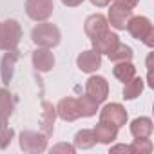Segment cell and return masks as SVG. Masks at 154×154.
<instances>
[{
    "label": "cell",
    "instance_id": "obj_2",
    "mask_svg": "<svg viewBox=\"0 0 154 154\" xmlns=\"http://www.w3.org/2000/svg\"><path fill=\"white\" fill-rule=\"evenodd\" d=\"M31 40L38 47L51 49V47H54V45L60 44V31L53 24H38L31 31Z\"/></svg>",
    "mask_w": 154,
    "mask_h": 154
},
{
    "label": "cell",
    "instance_id": "obj_13",
    "mask_svg": "<svg viewBox=\"0 0 154 154\" xmlns=\"http://www.w3.org/2000/svg\"><path fill=\"white\" fill-rule=\"evenodd\" d=\"M94 136H96V141L100 143H105V145H111L116 138H118V127L109 123V122H102L94 127Z\"/></svg>",
    "mask_w": 154,
    "mask_h": 154
},
{
    "label": "cell",
    "instance_id": "obj_20",
    "mask_svg": "<svg viewBox=\"0 0 154 154\" xmlns=\"http://www.w3.org/2000/svg\"><path fill=\"white\" fill-rule=\"evenodd\" d=\"M94 143H96L94 131L84 129V131H78L74 136V149H91L94 147Z\"/></svg>",
    "mask_w": 154,
    "mask_h": 154
},
{
    "label": "cell",
    "instance_id": "obj_18",
    "mask_svg": "<svg viewBox=\"0 0 154 154\" xmlns=\"http://www.w3.org/2000/svg\"><path fill=\"white\" fill-rule=\"evenodd\" d=\"M13 105L15 102L11 98V93L6 89H0V123H8V118L13 112Z\"/></svg>",
    "mask_w": 154,
    "mask_h": 154
},
{
    "label": "cell",
    "instance_id": "obj_21",
    "mask_svg": "<svg viewBox=\"0 0 154 154\" xmlns=\"http://www.w3.org/2000/svg\"><path fill=\"white\" fill-rule=\"evenodd\" d=\"M132 58V49L125 44H118L111 53H109V60L118 63V62H131Z\"/></svg>",
    "mask_w": 154,
    "mask_h": 154
},
{
    "label": "cell",
    "instance_id": "obj_29",
    "mask_svg": "<svg viewBox=\"0 0 154 154\" xmlns=\"http://www.w3.org/2000/svg\"><path fill=\"white\" fill-rule=\"evenodd\" d=\"M84 2V0H62V4L67 6V8H76V6H80Z\"/></svg>",
    "mask_w": 154,
    "mask_h": 154
},
{
    "label": "cell",
    "instance_id": "obj_28",
    "mask_svg": "<svg viewBox=\"0 0 154 154\" xmlns=\"http://www.w3.org/2000/svg\"><path fill=\"white\" fill-rule=\"evenodd\" d=\"M116 2H120V4H123L125 8L132 9V8H136V6H138V2H140V0H116Z\"/></svg>",
    "mask_w": 154,
    "mask_h": 154
},
{
    "label": "cell",
    "instance_id": "obj_22",
    "mask_svg": "<svg viewBox=\"0 0 154 154\" xmlns=\"http://www.w3.org/2000/svg\"><path fill=\"white\" fill-rule=\"evenodd\" d=\"M141 91H143V80L134 76V78L129 80V82L125 84V87H123V98H125V100H134V98L140 96Z\"/></svg>",
    "mask_w": 154,
    "mask_h": 154
},
{
    "label": "cell",
    "instance_id": "obj_12",
    "mask_svg": "<svg viewBox=\"0 0 154 154\" xmlns=\"http://www.w3.org/2000/svg\"><path fill=\"white\" fill-rule=\"evenodd\" d=\"M33 65H35V69L40 71V72L51 71L53 65H54V56H53V53H51L49 49H45V47L36 49V51L33 53Z\"/></svg>",
    "mask_w": 154,
    "mask_h": 154
},
{
    "label": "cell",
    "instance_id": "obj_4",
    "mask_svg": "<svg viewBox=\"0 0 154 154\" xmlns=\"http://www.w3.org/2000/svg\"><path fill=\"white\" fill-rule=\"evenodd\" d=\"M20 149L24 152H44L47 149V136L35 131H24L20 134Z\"/></svg>",
    "mask_w": 154,
    "mask_h": 154
},
{
    "label": "cell",
    "instance_id": "obj_19",
    "mask_svg": "<svg viewBox=\"0 0 154 154\" xmlns=\"http://www.w3.org/2000/svg\"><path fill=\"white\" fill-rule=\"evenodd\" d=\"M112 72H114V76H116L120 82L127 84L129 80H132L134 76H136V67H134L131 62H118V63L114 65Z\"/></svg>",
    "mask_w": 154,
    "mask_h": 154
},
{
    "label": "cell",
    "instance_id": "obj_30",
    "mask_svg": "<svg viewBox=\"0 0 154 154\" xmlns=\"http://www.w3.org/2000/svg\"><path fill=\"white\" fill-rule=\"evenodd\" d=\"M91 2H93V6H96V8H105V6L111 4V0H91Z\"/></svg>",
    "mask_w": 154,
    "mask_h": 154
},
{
    "label": "cell",
    "instance_id": "obj_7",
    "mask_svg": "<svg viewBox=\"0 0 154 154\" xmlns=\"http://www.w3.org/2000/svg\"><path fill=\"white\" fill-rule=\"evenodd\" d=\"M100 120L102 122H109V123H112V125H116L120 129L127 122V111L120 103H107L100 111Z\"/></svg>",
    "mask_w": 154,
    "mask_h": 154
},
{
    "label": "cell",
    "instance_id": "obj_6",
    "mask_svg": "<svg viewBox=\"0 0 154 154\" xmlns=\"http://www.w3.org/2000/svg\"><path fill=\"white\" fill-rule=\"evenodd\" d=\"M107 93H109V85H107V80L103 78V76H91V78L87 80L85 94H87L94 103L105 102Z\"/></svg>",
    "mask_w": 154,
    "mask_h": 154
},
{
    "label": "cell",
    "instance_id": "obj_26",
    "mask_svg": "<svg viewBox=\"0 0 154 154\" xmlns=\"http://www.w3.org/2000/svg\"><path fill=\"white\" fill-rule=\"evenodd\" d=\"M74 145H67V143H58V145H54L53 149H51V152H65V154H74Z\"/></svg>",
    "mask_w": 154,
    "mask_h": 154
},
{
    "label": "cell",
    "instance_id": "obj_5",
    "mask_svg": "<svg viewBox=\"0 0 154 154\" xmlns=\"http://www.w3.org/2000/svg\"><path fill=\"white\" fill-rule=\"evenodd\" d=\"M54 6H53V0H27L26 2V13L29 18L42 22L47 20L53 13Z\"/></svg>",
    "mask_w": 154,
    "mask_h": 154
},
{
    "label": "cell",
    "instance_id": "obj_10",
    "mask_svg": "<svg viewBox=\"0 0 154 154\" xmlns=\"http://www.w3.org/2000/svg\"><path fill=\"white\" fill-rule=\"evenodd\" d=\"M56 114L65 120V122H74L76 118H80V105H78V100L74 98H62L56 105Z\"/></svg>",
    "mask_w": 154,
    "mask_h": 154
},
{
    "label": "cell",
    "instance_id": "obj_1",
    "mask_svg": "<svg viewBox=\"0 0 154 154\" xmlns=\"http://www.w3.org/2000/svg\"><path fill=\"white\" fill-rule=\"evenodd\" d=\"M125 29L131 33L132 38L136 40H141L143 44H147L149 47L154 45V29H152V24L147 17H131Z\"/></svg>",
    "mask_w": 154,
    "mask_h": 154
},
{
    "label": "cell",
    "instance_id": "obj_17",
    "mask_svg": "<svg viewBox=\"0 0 154 154\" xmlns=\"http://www.w3.org/2000/svg\"><path fill=\"white\" fill-rule=\"evenodd\" d=\"M107 18L103 17V15H91L87 20H85V35L87 36H96V35H100V33H103V31H107Z\"/></svg>",
    "mask_w": 154,
    "mask_h": 154
},
{
    "label": "cell",
    "instance_id": "obj_25",
    "mask_svg": "<svg viewBox=\"0 0 154 154\" xmlns=\"http://www.w3.org/2000/svg\"><path fill=\"white\" fill-rule=\"evenodd\" d=\"M13 136H15V131L9 129L8 123H0V149H8Z\"/></svg>",
    "mask_w": 154,
    "mask_h": 154
},
{
    "label": "cell",
    "instance_id": "obj_23",
    "mask_svg": "<svg viewBox=\"0 0 154 154\" xmlns=\"http://www.w3.org/2000/svg\"><path fill=\"white\" fill-rule=\"evenodd\" d=\"M78 105H80V114H82V116H94L96 111H98V109H96L98 103H94L87 94L78 98Z\"/></svg>",
    "mask_w": 154,
    "mask_h": 154
},
{
    "label": "cell",
    "instance_id": "obj_14",
    "mask_svg": "<svg viewBox=\"0 0 154 154\" xmlns=\"http://www.w3.org/2000/svg\"><path fill=\"white\" fill-rule=\"evenodd\" d=\"M131 134L136 140L150 138V134H152V120L147 118V116H141V118L132 120V123H131Z\"/></svg>",
    "mask_w": 154,
    "mask_h": 154
},
{
    "label": "cell",
    "instance_id": "obj_3",
    "mask_svg": "<svg viewBox=\"0 0 154 154\" xmlns=\"http://www.w3.org/2000/svg\"><path fill=\"white\" fill-rule=\"evenodd\" d=\"M20 36H22V31L17 20L0 22V49H4V51L17 49Z\"/></svg>",
    "mask_w": 154,
    "mask_h": 154
},
{
    "label": "cell",
    "instance_id": "obj_15",
    "mask_svg": "<svg viewBox=\"0 0 154 154\" xmlns=\"http://www.w3.org/2000/svg\"><path fill=\"white\" fill-rule=\"evenodd\" d=\"M54 118H56V109L49 103V102H44L42 103V116H40V125H42V131L44 134L49 138L53 134V125H54Z\"/></svg>",
    "mask_w": 154,
    "mask_h": 154
},
{
    "label": "cell",
    "instance_id": "obj_11",
    "mask_svg": "<svg viewBox=\"0 0 154 154\" xmlns=\"http://www.w3.org/2000/svg\"><path fill=\"white\" fill-rule=\"evenodd\" d=\"M76 63H78L80 71H84V72H94V71H98L102 67V54L96 53L94 49L84 51V53H80L78 58H76Z\"/></svg>",
    "mask_w": 154,
    "mask_h": 154
},
{
    "label": "cell",
    "instance_id": "obj_8",
    "mask_svg": "<svg viewBox=\"0 0 154 154\" xmlns=\"http://www.w3.org/2000/svg\"><path fill=\"white\" fill-rule=\"evenodd\" d=\"M131 17H132V9L125 8L123 4H120V2L114 0V4L109 9V22H111V26L114 29L122 31V29H125V26H127Z\"/></svg>",
    "mask_w": 154,
    "mask_h": 154
},
{
    "label": "cell",
    "instance_id": "obj_27",
    "mask_svg": "<svg viewBox=\"0 0 154 154\" xmlns=\"http://www.w3.org/2000/svg\"><path fill=\"white\" fill-rule=\"evenodd\" d=\"M111 152H131V145H114L111 147Z\"/></svg>",
    "mask_w": 154,
    "mask_h": 154
},
{
    "label": "cell",
    "instance_id": "obj_24",
    "mask_svg": "<svg viewBox=\"0 0 154 154\" xmlns=\"http://www.w3.org/2000/svg\"><path fill=\"white\" fill-rule=\"evenodd\" d=\"M149 152H152V141L149 138L134 140V143L131 145V154H149Z\"/></svg>",
    "mask_w": 154,
    "mask_h": 154
},
{
    "label": "cell",
    "instance_id": "obj_9",
    "mask_svg": "<svg viewBox=\"0 0 154 154\" xmlns=\"http://www.w3.org/2000/svg\"><path fill=\"white\" fill-rule=\"evenodd\" d=\"M93 40V49L96 51V53H100V54H103V53H111L118 44H120V38H118V35H114V33H111L109 29L107 31H103V33H100V35H96V36H93L91 38Z\"/></svg>",
    "mask_w": 154,
    "mask_h": 154
},
{
    "label": "cell",
    "instance_id": "obj_16",
    "mask_svg": "<svg viewBox=\"0 0 154 154\" xmlns=\"http://www.w3.org/2000/svg\"><path fill=\"white\" fill-rule=\"evenodd\" d=\"M18 60V51L13 49V51H8L2 58V84L9 85L11 78H13V71H15V63Z\"/></svg>",
    "mask_w": 154,
    "mask_h": 154
}]
</instances>
